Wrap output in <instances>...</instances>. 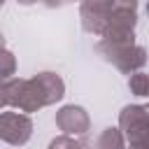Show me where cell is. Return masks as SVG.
<instances>
[{
	"label": "cell",
	"mask_w": 149,
	"mask_h": 149,
	"mask_svg": "<svg viewBox=\"0 0 149 149\" xmlns=\"http://www.w3.org/2000/svg\"><path fill=\"white\" fill-rule=\"evenodd\" d=\"M0 140H2V137H0Z\"/></svg>",
	"instance_id": "5bb4252c"
},
{
	"label": "cell",
	"mask_w": 149,
	"mask_h": 149,
	"mask_svg": "<svg viewBox=\"0 0 149 149\" xmlns=\"http://www.w3.org/2000/svg\"><path fill=\"white\" fill-rule=\"evenodd\" d=\"M14 72V56L5 49H0V79L9 77Z\"/></svg>",
	"instance_id": "ba28073f"
},
{
	"label": "cell",
	"mask_w": 149,
	"mask_h": 149,
	"mask_svg": "<svg viewBox=\"0 0 149 149\" xmlns=\"http://www.w3.org/2000/svg\"><path fill=\"white\" fill-rule=\"evenodd\" d=\"M9 102V84H0V107Z\"/></svg>",
	"instance_id": "30bf717a"
},
{
	"label": "cell",
	"mask_w": 149,
	"mask_h": 149,
	"mask_svg": "<svg viewBox=\"0 0 149 149\" xmlns=\"http://www.w3.org/2000/svg\"><path fill=\"white\" fill-rule=\"evenodd\" d=\"M98 51L105 54L116 68H121L126 72L144 65V61H147L144 49L142 47H133V42H109V40H102L98 44Z\"/></svg>",
	"instance_id": "7a4b0ae2"
},
{
	"label": "cell",
	"mask_w": 149,
	"mask_h": 149,
	"mask_svg": "<svg viewBox=\"0 0 149 149\" xmlns=\"http://www.w3.org/2000/svg\"><path fill=\"white\" fill-rule=\"evenodd\" d=\"M147 14H149V2H147Z\"/></svg>",
	"instance_id": "7c38bea8"
},
{
	"label": "cell",
	"mask_w": 149,
	"mask_h": 149,
	"mask_svg": "<svg viewBox=\"0 0 149 149\" xmlns=\"http://www.w3.org/2000/svg\"><path fill=\"white\" fill-rule=\"evenodd\" d=\"M0 49H2V35H0Z\"/></svg>",
	"instance_id": "8fae6325"
},
{
	"label": "cell",
	"mask_w": 149,
	"mask_h": 149,
	"mask_svg": "<svg viewBox=\"0 0 149 149\" xmlns=\"http://www.w3.org/2000/svg\"><path fill=\"white\" fill-rule=\"evenodd\" d=\"M61 95H63V81L51 72H42L28 81L26 79L9 81V102L26 112L49 105V102L58 100Z\"/></svg>",
	"instance_id": "6da1fadb"
},
{
	"label": "cell",
	"mask_w": 149,
	"mask_h": 149,
	"mask_svg": "<svg viewBox=\"0 0 149 149\" xmlns=\"http://www.w3.org/2000/svg\"><path fill=\"white\" fill-rule=\"evenodd\" d=\"M98 149H123V137L116 128H107L102 130V135L98 137Z\"/></svg>",
	"instance_id": "8992f818"
},
{
	"label": "cell",
	"mask_w": 149,
	"mask_h": 149,
	"mask_svg": "<svg viewBox=\"0 0 149 149\" xmlns=\"http://www.w3.org/2000/svg\"><path fill=\"white\" fill-rule=\"evenodd\" d=\"M128 86L133 88L135 95H149V74H144V72L133 74L130 81H128Z\"/></svg>",
	"instance_id": "52a82bcc"
},
{
	"label": "cell",
	"mask_w": 149,
	"mask_h": 149,
	"mask_svg": "<svg viewBox=\"0 0 149 149\" xmlns=\"http://www.w3.org/2000/svg\"><path fill=\"white\" fill-rule=\"evenodd\" d=\"M121 128L126 130L133 144L149 140V109L147 107H126L121 112Z\"/></svg>",
	"instance_id": "3957f363"
},
{
	"label": "cell",
	"mask_w": 149,
	"mask_h": 149,
	"mask_svg": "<svg viewBox=\"0 0 149 149\" xmlns=\"http://www.w3.org/2000/svg\"><path fill=\"white\" fill-rule=\"evenodd\" d=\"M30 119L23 114H14V112H5L0 114V137L7 140L9 144H23L30 137Z\"/></svg>",
	"instance_id": "277c9868"
},
{
	"label": "cell",
	"mask_w": 149,
	"mask_h": 149,
	"mask_svg": "<svg viewBox=\"0 0 149 149\" xmlns=\"http://www.w3.org/2000/svg\"><path fill=\"white\" fill-rule=\"evenodd\" d=\"M49 149H79V142H72L68 137H58L49 144Z\"/></svg>",
	"instance_id": "9c48e42d"
},
{
	"label": "cell",
	"mask_w": 149,
	"mask_h": 149,
	"mask_svg": "<svg viewBox=\"0 0 149 149\" xmlns=\"http://www.w3.org/2000/svg\"><path fill=\"white\" fill-rule=\"evenodd\" d=\"M56 123L61 126V130L79 135V133H86V128H88V116H86V112H84L81 107L68 105V107H63V109L56 114Z\"/></svg>",
	"instance_id": "5b68a950"
},
{
	"label": "cell",
	"mask_w": 149,
	"mask_h": 149,
	"mask_svg": "<svg viewBox=\"0 0 149 149\" xmlns=\"http://www.w3.org/2000/svg\"><path fill=\"white\" fill-rule=\"evenodd\" d=\"M2 2H5V0H0V5H2Z\"/></svg>",
	"instance_id": "4fadbf2b"
}]
</instances>
